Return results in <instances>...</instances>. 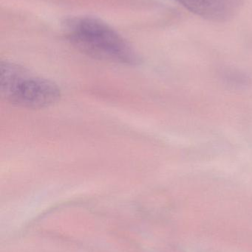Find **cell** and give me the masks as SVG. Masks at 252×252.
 I'll return each instance as SVG.
<instances>
[{"label":"cell","mask_w":252,"mask_h":252,"mask_svg":"<svg viewBox=\"0 0 252 252\" xmlns=\"http://www.w3.org/2000/svg\"><path fill=\"white\" fill-rule=\"evenodd\" d=\"M68 41L81 53L105 62L137 64L139 57L128 41L110 25L93 16H75L63 22Z\"/></svg>","instance_id":"cell-1"},{"label":"cell","mask_w":252,"mask_h":252,"mask_svg":"<svg viewBox=\"0 0 252 252\" xmlns=\"http://www.w3.org/2000/svg\"><path fill=\"white\" fill-rule=\"evenodd\" d=\"M0 94L6 101L26 109H42L57 102L61 92L56 84L26 68L8 62L0 64Z\"/></svg>","instance_id":"cell-2"},{"label":"cell","mask_w":252,"mask_h":252,"mask_svg":"<svg viewBox=\"0 0 252 252\" xmlns=\"http://www.w3.org/2000/svg\"><path fill=\"white\" fill-rule=\"evenodd\" d=\"M187 10L213 22L233 18L242 6V0H176Z\"/></svg>","instance_id":"cell-3"}]
</instances>
